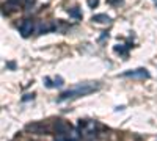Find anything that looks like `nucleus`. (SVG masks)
I'll return each instance as SVG.
<instances>
[{
    "label": "nucleus",
    "mask_w": 157,
    "mask_h": 141,
    "mask_svg": "<svg viewBox=\"0 0 157 141\" xmlns=\"http://www.w3.org/2000/svg\"><path fill=\"white\" fill-rule=\"evenodd\" d=\"M101 88L99 83L96 82H86V83H78L69 89H66V91H63L58 97V100H68V99H77V97H82V96H88L91 93L98 91V89Z\"/></svg>",
    "instance_id": "f257e3e1"
},
{
    "label": "nucleus",
    "mask_w": 157,
    "mask_h": 141,
    "mask_svg": "<svg viewBox=\"0 0 157 141\" xmlns=\"http://www.w3.org/2000/svg\"><path fill=\"white\" fill-rule=\"evenodd\" d=\"M121 77H132V79H140V80H145V79H149V72L146 69H134V71H127L124 74H121Z\"/></svg>",
    "instance_id": "f03ea898"
},
{
    "label": "nucleus",
    "mask_w": 157,
    "mask_h": 141,
    "mask_svg": "<svg viewBox=\"0 0 157 141\" xmlns=\"http://www.w3.org/2000/svg\"><path fill=\"white\" fill-rule=\"evenodd\" d=\"M27 132H32V133H36V135H44L47 132L46 125L41 124V122H32V124H27Z\"/></svg>",
    "instance_id": "7ed1b4c3"
},
{
    "label": "nucleus",
    "mask_w": 157,
    "mask_h": 141,
    "mask_svg": "<svg viewBox=\"0 0 157 141\" xmlns=\"http://www.w3.org/2000/svg\"><path fill=\"white\" fill-rule=\"evenodd\" d=\"M33 22L30 20V19H25V20H22L21 22V25H19V32L22 33V36L24 38H27L32 32H33Z\"/></svg>",
    "instance_id": "20e7f679"
},
{
    "label": "nucleus",
    "mask_w": 157,
    "mask_h": 141,
    "mask_svg": "<svg viewBox=\"0 0 157 141\" xmlns=\"http://www.w3.org/2000/svg\"><path fill=\"white\" fill-rule=\"evenodd\" d=\"M55 132L58 135H68L71 132V125L68 122H64V121H57L55 124Z\"/></svg>",
    "instance_id": "39448f33"
},
{
    "label": "nucleus",
    "mask_w": 157,
    "mask_h": 141,
    "mask_svg": "<svg viewBox=\"0 0 157 141\" xmlns=\"http://www.w3.org/2000/svg\"><path fill=\"white\" fill-rule=\"evenodd\" d=\"M93 20L94 22H99V24H109L110 22V17L107 14H94L93 16Z\"/></svg>",
    "instance_id": "423d86ee"
},
{
    "label": "nucleus",
    "mask_w": 157,
    "mask_h": 141,
    "mask_svg": "<svg viewBox=\"0 0 157 141\" xmlns=\"http://www.w3.org/2000/svg\"><path fill=\"white\" fill-rule=\"evenodd\" d=\"M49 30H54V25H52V24H44V22L39 24V28H38L39 33H46Z\"/></svg>",
    "instance_id": "0eeeda50"
},
{
    "label": "nucleus",
    "mask_w": 157,
    "mask_h": 141,
    "mask_svg": "<svg viewBox=\"0 0 157 141\" xmlns=\"http://www.w3.org/2000/svg\"><path fill=\"white\" fill-rule=\"evenodd\" d=\"M68 13H69V16H72L75 19H82V13H80V9H78V8H71Z\"/></svg>",
    "instance_id": "6e6552de"
},
{
    "label": "nucleus",
    "mask_w": 157,
    "mask_h": 141,
    "mask_svg": "<svg viewBox=\"0 0 157 141\" xmlns=\"http://www.w3.org/2000/svg\"><path fill=\"white\" fill-rule=\"evenodd\" d=\"M115 52H118V54H121L123 57H127V50L123 47V46H115Z\"/></svg>",
    "instance_id": "1a4fd4ad"
},
{
    "label": "nucleus",
    "mask_w": 157,
    "mask_h": 141,
    "mask_svg": "<svg viewBox=\"0 0 157 141\" xmlns=\"http://www.w3.org/2000/svg\"><path fill=\"white\" fill-rule=\"evenodd\" d=\"M63 85V79L60 75H57L55 79H54V88H58V86H61Z\"/></svg>",
    "instance_id": "9d476101"
},
{
    "label": "nucleus",
    "mask_w": 157,
    "mask_h": 141,
    "mask_svg": "<svg viewBox=\"0 0 157 141\" xmlns=\"http://www.w3.org/2000/svg\"><path fill=\"white\" fill-rule=\"evenodd\" d=\"M99 5V0H88V6L90 8H96Z\"/></svg>",
    "instance_id": "9b49d317"
},
{
    "label": "nucleus",
    "mask_w": 157,
    "mask_h": 141,
    "mask_svg": "<svg viewBox=\"0 0 157 141\" xmlns=\"http://www.w3.org/2000/svg\"><path fill=\"white\" fill-rule=\"evenodd\" d=\"M33 3H35V0H25V9H30Z\"/></svg>",
    "instance_id": "f8f14e48"
},
{
    "label": "nucleus",
    "mask_w": 157,
    "mask_h": 141,
    "mask_svg": "<svg viewBox=\"0 0 157 141\" xmlns=\"http://www.w3.org/2000/svg\"><path fill=\"white\" fill-rule=\"evenodd\" d=\"M35 97V94H25V97L22 99V100H30V99H33Z\"/></svg>",
    "instance_id": "ddd939ff"
},
{
    "label": "nucleus",
    "mask_w": 157,
    "mask_h": 141,
    "mask_svg": "<svg viewBox=\"0 0 157 141\" xmlns=\"http://www.w3.org/2000/svg\"><path fill=\"white\" fill-rule=\"evenodd\" d=\"M107 2H109L110 5H115V3H118V2H121V0H107Z\"/></svg>",
    "instance_id": "4468645a"
}]
</instances>
